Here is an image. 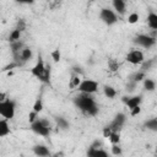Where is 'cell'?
Segmentation results:
<instances>
[{
    "mask_svg": "<svg viewBox=\"0 0 157 157\" xmlns=\"http://www.w3.org/2000/svg\"><path fill=\"white\" fill-rule=\"evenodd\" d=\"M74 104L82 110L83 113L88 114V115H96L98 113V105L94 101V98L90 94V93H80L78 96H76L74 98Z\"/></svg>",
    "mask_w": 157,
    "mask_h": 157,
    "instance_id": "cell-1",
    "label": "cell"
},
{
    "mask_svg": "<svg viewBox=\"0 0 157 157\" xmlns=\"http://www.w3.org/2000/svg\"><path fill=\"white\" fill-rule=\"evenodd\" d=\"M31 75L34 76L36 78H38L43 83H47V85L50 83L52 67H50V65H45V63H44V60H43V58H42L40 54H38L37 63L31 69Z\"/></svg>",
    "mask_w": 157,
    "mask_h": 157,
    "instance_id": "cell-2",
    "label": "cell"
},
{
    "mask_svg": "<svg viewBox=\"0 0 157 157\" xmlns=\"http://www.w3.org/2000/svg\"><path fill=\"white\" fill-rule=\"evenodd\" d=\"M31 130L39 135V136H49L50 134V123L47 119H36L33 123H31Z\"/></svg>",
    "mask_w": 157,
    "mask_h": 157,
    "instance_id": "cell-3",
    "label": "cell"
},
{
    "mask_svg": "<svg viewBox=\"0 0 157 157\" xmlns=\"http://www.w3.org/2000/svg\"><path fill=\"white\" fill-rule=\"evenodd\" d=\"M15 113H16L15 101H12L10 98H6V99L0 102V117L10 120L15 117Z\"/></svg>",
    "mask_w": 157,
    "mask_h": 157,
    "instance_id": "cell-4",
    "label": "cell"
},
{
    "mask_svg": "<svg viewBox=\"0 0 157 157\" xmlns=\"http://www.w3.org/2000/svg\"><path fill=\"white\" fill-rule=\"evenodd\" d=\"M99 20L107 26H113L118 22V15L115 13L114 10H110L108 7H103L99 11Z\"/></svg>",
    "mask_w": 157,
    "mask_h": 157,
    "instance_id": "cell-5",
    "label": "cell"
},
{
    "mask_svg": "<svg viewBox=\"0 0 157 157\" xmlns=\"http://www.w3.org/2000/svg\"><path fill=\"white\" fill-rule=\"evenodd\" d=\"M132 42L139 47H142L145 49H150L151 47H153L156 44V38L150 36V34H137Z\"/></svg>",
    "mask_w": 157,
    "mask_h": 157,
    "instance_id": "cell-6",
    "label": "cell"
},
{
    "mask_svg": "<svg viewBox=\"0 0 157 157\" xmlns=\"http://www.w3.org/2000/svg\"><path fill=\"white\" fill-rule=\"evenodd\" d=\"M77 90L82 93H90V94H93L94 92H97L98 90V82L94 81V80H90V78H86V80H81L80 85L77 86Z\"/></svg>",
    "mask_w": 157,
    "mask_h": 157,
    "instance_id": "cell-7",
    "label": "cell"
},
{
    "mask_svg": "<svg viewBox=\"0 0 157 157\" xmlns=\"http://www.w3.org/2000/svg\"><path fill=\"white\" fill-rule=\"evenodd\" d=\"M125 59H126L128 63H130V64H132V65H140V64L145 60V56H144V53H142L141 50H139V49H132V50H130V52L126 54Z\"/></svg>",
    "mask_w": 157,
    "mask_h": 157,
    "instance_id": "cell-8",
    "label": "cell"
},
{
    "mask_svg": "<svg viewBox=\"0 0 157 157\" xmlns=\"http://www.w3.org/2000/svg\"><path fill=\"white\" fill-rule=\"evenodd\" d=\"M125 120H126V115L124 113H118L109 124V128L112 129V131H120L123 125L125 124Z\"/></svg>",
    "mask_w": 157,
    "mask_h": 157,
    "instance_id": "cell-9",
    "label": "cell"
},
{
    "mask_svg": "<svg viewBox=\"0 0 157 157\" xmlns=\"http://www.w3.org/2000/svg\"><path fill=\"white\" fill-rule=\"evenodd\" d=\"M121 101L123 103L129 108H134V107H137V105H141V102H142V96L141 94H137V96H131V97H128V96H124L121 97Z\"/></svg>",
    "mask_w": 157,
    "mask_h": 157,
    "instance_id": "cell-10",
    "label": "cell"
},
{
    "mask_svg": "<svg viewBox=\"0 0 157 157\" xmlns=\"http://www.w3.org/2000/svg\"><path fill=\"white\" fill-rule=\"evenodd\" d=\"M18 55H20V60H21V63L25 65L27 61L32 60V58H33V52H32L31 48H28V47H23V48L20 50Z\"/></svg>",
    "mask_w": 157,
    "mask_h": 157,
    "instance_id": "cell-11",
    "label": "cell"
},
{
    "mask_svg": "<svg viewBox=\"0 0 157 157\" xmlns=\"http://www.w3.org/2000/svg\"><path fill=\"white\" fill-rule=\"evenodd\" d=\"M32 151L36 156H39V157H48V156L52 155L50 150L44 145H36V146H33Z\"/></svg>",
    "mask_w": 157,
    "mask_h": 157,
    "instance_id": "cell-12",
    "label": "cell"
},
{
    "mask_svg": "<svg viewBox=\"0 0 157 157\" xmlns=\"http://www.w3.org/2000/svg\"><path fill=\"white\" fill-rule=\"evenodd\" d=\"M87 156L90 157H108V152L102 147H91L87 150Z\"/></svg>",
    "mask_w": 157,
    "mask_h": 157,
    "instance_id": "cell-13",
    "label": "cell"
},
{
    "mask_svg": "<svg viewBox=\"0 0 157 157\" xmlns=\"http://www.w3.org/2000/svg\"><path fill=\"white\" fill-rule=\"evenodd\" d=\"M112 5H113V9H114L117 15L123 16L125 13L126 6H125V1L124 0H112Z\"/></svg>",
    "mask_w": 157,
    "mask_h": 157,
    "instance_id": "cell-14",
    "label": "cell"
},
{
    "mask_svg": "<svg viewBox=\"0 0 157 157\" xmlns=\"http://www.w3.org/2000/svg\"><path fill=\"white\" fill-rule=\"evenodd\" d=\"M10 132H11V129L7 123V119H5V118L0 119V137L7 136Z\"/></svg>",
    "mask_w": 157,
    "mask_h": 157,
    "instance_id": "cell-15",
    "label": "cell"
},
{
    "mask_svg": "<svg viewBox=\"0 0 157 157\" xmlns=\"http://www.w3.org/2000/svg\"><path fill=\"white\" fill-rule=\"evenodd\" d=\"M142 81H144V88H145L147 92H153V91L156 90V81H155V80L145 77Z\"/></svg>",
    "mask_w": 157,
    "mask_h": 157,
    "instance_id": "cell-16",
    "label": "cell"
},
{
    "mask_svg": "<svg viewBox=\"0 0 157 157\" xmlns=\"http://www.w3.org/2000/svg\"><path fill=\"white\" fill-rule=\"evenodd\" d=\"M147 25L151 29H157V15L152 11L147 16Z\"/></svg>",
    "mask_w": 157,
    "mask_h": 157,
    "instance_id": "cell-17",
    "label": "cell"
},
{
    "mask_svg": "<svg viewBox=\"0 0 157 157\" xmlns=\"http://www.w3.org/2000/svg\"><path fill=\"white\" fill-rule=\"evenodd\" d=\"M103 93H104V96H105L107 98H109V99H113V98L117 96L115 88H114L113 86H109V85H107V86L103 87Z\"/></svg>",
    "mask_w": 157,
    "mask_h": 157,
    "instance_id": "cell-18",
    "label": "cell"
},
{
    "mask_svg": "<svg viewBox=\"0 0 157 157\" xmlns=\"http://www.w3.org/2000/svg\"><path fill=\"white\" fill-rule=\"evenodd\" d=\"M144 126L148 130H152V131H157V119L156 118H151V119H147L144 124Z\"/></svg>",
    "mask_w": 157,
    "mask_h": 157,
    "instance_id": "cell-19",
    "label": "cell"
},
{
    "mask_svg": "<svg viewBox=\"0 0 157 157\" xmlns=\"http://www.w3.org/2000/svg\"><path fill=\"white\" fill-rule=\"evenodd\" d=\"M21 39V31L18 28H15L10 32V36H9V42L12 43V42H16V40H20Z\"/></svg>",
    "mask_w": 157,
    "mask_h": 157,
    "instance_id": "cell-20",
    "label": "cell"
},
{
    "mask_svg": "<svg viewBox=\"0 0 157 157\" xmlns=\"http://www.w3.org/2000/svg\"><path fill=\"white\" fill-rule=\"evenodd\" d=\"M145 77H146V72H145V71H142V70H140V71L135 72V74L131 76L130 81H134V82L139 83V82H141V81H142Z\"/></svg>",
    "mask_w": 157,
    "mask_h": 157,
    "instance_id": "cell-21",
    "label": "cell"
},
{
    "mask_svg": "<svg viewBox=\"0 0 157 157\" xmlns=\"http://www.w3.org/2000/svg\"><path fill=\"white\" fill-rule=\"evenodd\" d=\"M80 82H81L80 75L74 74V75L71 76V78H70V81H69V87H70V88H77V86L80 85Z\"/></svg>",
    "mask_w": 157,
    "mask_h": 157,
    "instance_id": "cell-22",
    "label": "cell"
},
{
    "mask_svg": "<svg viewBox=\"0 0 157 157\" xmlns=\"http://www.w3.org/2000/svg\"><path fill=\"white\" fill-rule=\"evenodd\" d=\"M55 120H56V124H58V126H59L60 129H63V130H67V129H69L70 124H69V121H67L65 118H63V117H56Z\"/></svg>",
    "mask_w": 157,
    "mask_h": 157,
    "instance_id": "cell-23",
    "label": "cell"
},
{
    "mask_svg": "<svg viewBox=\"0 0 157 157\" xmlns=\"http://www.w3.org/2000/svg\"><path fill=\"white\" fill-rule=\"evenodd\" d=\"M25 45H23V43L21 42V40H16V42H12V43H10V48H11V52H12V54H15V53H18L22 48H23Z\"/></svg>",
    "mask_w": 157,
    "mask_h": 157,
    "instance_id": "cell-24",
    "label": "cell"
},
{
    "mask_svg": "<svg viewBox=\"0 0 157 157\" xmlns=\"http://www.w3.org/2000/svg\"><path fill=\"white\" fill-rule=\"evenodd\" d=\"M108 139H109V141H110L112 145L119 144V142H120V132H119V131H112V134L109 135Z\"/></svg>",
    "mask_w": 157,
    "mask_h": 157,
    "instance_id": "cell-25",
    "label": "cell"
},
{
    "mask_svg": "<svg viewBox=\"0 0 157 157\" xmlns=\"http://www.w3.org/2000/svg\"><path fill=\"white\" fill-rule=\"evenodd\" d=\"M50 56H52V59H53L54 63H59L60 59H61V52H60V49H59V48H55V49L50 53Z\"/></svg>",
    "mask_w": 157,
    "mask_h": 157,
    "instance_id": "cell-26",
    "label": "cell"
},
{
    "mask_svg": "<svg viewBox=\"0 0 157 157\" xmlns=\"http://www.w3.org/2000/svg\"><path fill=\"white\" fill-rule=\"evenodd\" d=\"M139 20H140V16H139L137 12H131V13L128 16V23H130V25H135V23H137Z\"/></svg>",
    "mask_w": 157,
    "mask_h": 157,
    "instance_id": "cell-27",
    "label": "cell"
},
{
    "mask_svg": "<svg viewBox=\"0 0 157 157\" xmlns=\"http://www.w3.org/2000/svg\"><path fill=\"white\" fill-rule=\"evenodd\" d=\"M32 110L37 112L38 114L43 110V102H42L40 98H37V99H36V102H34V104H33V107H32Z\"/></svg>",
    "mask_w": 157,
    "mask_h": 157,
    "instance_id": "cell-28",
    "label": "cell"
},
{
    "mask_svg": "<svg viewBox=\"0 0 157 157\" xmlns=\"http://www.w3.org/2000/svg\"><path fill=\"white\" fill-rule=\"evenodd\" d=\"M121 153H123V150H121V147L119 146V144L112 145V155H114V156H120Z\"/></svg>",
    "mask_w": 157,
    "mask_h": 157,
    "instance_id": "cell-29",
    "label": "cell"
},
{
    "mask_svg": "<svg viewBox=\"0 0 157 157\" xmlns=\"http://www.w3.org/2000/svg\"><path fill=\"white\" fill-rule=\"evenodd\" d=\"M15 67H20V66H18V64H17L16 61L12 60L9 65H6V66L2 67V71H9V70H12V69H15Z\"/></svg>",
    "mask_w": 157,
    "mask_h": 157,
    "instance_id": "cell-30",
    "label": "cell"
},
{
    "mask_svg": "<svg viewBox=\"0 0 157 157\" xmlns=\"http://www.w3.org/2000/svg\"><path fill=\"white\" fill-rule=\"evenodd\" d=\"M129 110H130V115L131 117H136V115H139L141 113V107L137 105V107H134V108H131Z\"/></svg>",
    "mask_w": 157,
    "mask_h": 157,
    "instance_id": "cell-31",
    "label": "cell"
},
{
    "mask_svg": "<svg viewBox=\"0 0 157 157\" xmlns=\"http://www.w3.org/2000/svg\"><path fill=\"white\" fill-rule=\"evenodd\" d=\"M36 119H38V113L34 112V110H31L29 114H28V121H29V124L33 123Z\"/></svg>",
    "mask_w": 157,
    "mask_h": 157,
    "instance_id": "cell-32",
    "label": "cell"
},
{
    "mask_svg": "<svg viewBox=\"0 0 157 157\" xmlns=\"http://www.w3.org/2000/svg\"><path fill=\"white\" fill-rule=\"evenodd\" d=\"M112 134V129L109 128V125H107V126H104L103 128V130H102V135H103V137H109V135Z\"/></svg>",
    "mask_w": 157,
    "mask_h": 157,
    "instance_id": "cell-33",
    "label": "cell"
},
{
    "mask_svg": "<svg viewBox=\"0 0 157 157\" xmlns=\"http://www.w3.org/2000/svg\"><path fill=\"white\" fill-rule=\"evenodd\" d=\"M108 66H109V69H110L112 71H115V70L118 69L119 64H118L117 61H114V60H109V61H108Z\"/></svg>",
    "mask_w": 157,
    "mask_h": 157,
    "instance_id": "cell-34",
    "label": "cell"
},
{
    "mask_svg": "<svg viewBox=\"0 0 157 157\" xmlns=\"http://www.w3.org/2000/svg\"><path fill=\"white\" fill-rule=\"evenodd\" d=\"M17 4H22V5H32L36 0H15Z\"/></svg>",
    "mask_w": 157,
    "mask_h": 157,
    "instance_id": "cell-35",
    "label": "cell"
},
{
    "mask_svg": "<svg viewBox=\"0 0 157 157\" xmlns=\"http://www.w3.org/2000/svg\"><path fill=\"white\" fill-rule=\"evenodd\" d=\"M25 27H26L25 21H23V20H20V21H18V25H17V27H16V28H18V29L22 32V31H25Z\"/></svg>",
    "mask_w": 157,
    "mask_h": 157,
    "instance_id": "cell-36",
    "label": "cell"
},
{
    "mask_svg": "<svg viewBox=\"0 0 157 157\" xmlns=\"http://www.w3.org/2000/svg\"><path fill=\"white\" fill-rule=\"evenodd\" d=\"M72 69H74V71H75V74H76V75H82V74H83V71L81 70V67H80V66H74Z\"/></svg>",
    "mask_w": 157,
    "mask_h": 157,
    "instance_id": "cell-37",
    "label": "cell"
},
{
    "mask_svg": "<svg viewBox=\"0 0 157 157\" xmlns=\"http://www.w3.org/2000/svg\"><path fill=\"white\" fill-rule=\"evenodd\" d=\"M91 147H102V142L98 141V140H94L93 144L91 145Z\"/></svg>",
    "mask_w": 157,
    "mask_h": 157,
    "instance_id": "cell-38",
    "label": "cell"
},
{
    "mask_svg": "<svg viewBox=\"0 0 157 157\" xmlns=\"http://www.w3.org/2000/svg\"><path fill=\"white\" fill-rule=\"evenodd\" d=\"M7 97H6V93H4V92H0V102L1 101H4V99H6Z\"/></svg>",
    "mask_w": 157,
    "mask_h": 157,
    "instance_id": "cell-39",
    "label": "cell"
},
{
    "mask_svg": "<svg viewBox=\"0 0 157 157\" xmlns=\"http://www.w3.org/2000/svg\"><path fill=\"white\" fill-rule=\"evenodd\" d=\"M90 1H93V0H90Z\"/></svg>",
    "mask_w": 157,
    "mask_h": 157,
    "instance_id": "cell-40",
    "label": "cell"
}]
</instances>
